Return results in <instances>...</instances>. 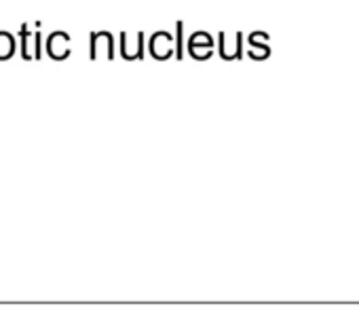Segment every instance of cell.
<instances>
[{
  "instance_id": "cell-1",
  "label": "cell",
  "mask_w": 359,
  "mask_h": 325,
  "mask_svg": "<svg viewBox=\"0 0 359 325\" xmlns=\"http://www.w3.org/2000/svg\"><path fill=\"white\" fill-rule=\"evenodd\" d=\"M100 55H106V60H114V36L110 32H91L89 39V60L95 62Z\"/></svg>"
},
{
  "instance_id": "cell-2",
  "label": "cell",
  "mask_w": 359,
  "mask_h": 325,
  "mask_svg": "<svg viewBox=\"0 0 359 325\" xmlns=\"http://www.w3.org/2000/svg\"><path fill=\"white\" fill-rule=\"evenodd\" d=\"M45 51L55 62H64L66 57H70V53H72V49H70V34L64 32V30L51 32L49 39H47V45H45Z\"/></svg>"
},
{
  "instance_id": "cell-3",
  "label": "cell",
  "mask_w": 359,
  "mask_h": 325,
  "mask_svg": "<svg viewBox=\"0 0 359 325\" xmlns=\"http://www.w3.org/2000/svg\"><path fill=\"white\" fill-rule=\"evenodd\" d=\"M148 53L158 60V62H165L173 55V36L171 32L167 30H158L150 36L148 41Z\"/></svg>"
},
{
  "instance_id": "cell-4",
  "label": "cell",
  "mask_w": 359,
  "mask_h": 325,
  "mask_svg": "<svg viewBox=\"0 0 359 325\" xmlns=\"http://www.w3.org/2000/svg\"><path fill=\"white\" fill-rule=\"evenodd\" d=\"M121 57L127 62L144 60V32H121Z\"/></svg>"
},
{
  "instance_id": "cell-5",
  "label": "cell",
  "mask_w": 359,
  "mask_h": 325,
  "mask_svg": "<svg viewBox=\"0 0 359 325\" xmlns=\"http://www.w3.org/2000/svg\"><path fill=\"white\" fill-rule=\"evenodd\" d=\"M241 47H243V34L241 32H237L233 39H229L226 32L218 34V49H220V57L224 62L241 60Z\"/></svg>"
},
{
  "instance_id": "cell-6",
  "label": "cell",
  "mask_w": 359,
  "mask_h": 325,
  "mask_svg": "<svg viewBox=\"0 0 359 325\" xmlns=\"http://www.w3.org/2000/svg\"><path fill=\"white\" fill-rule=\"evenodd\" d=\"M15 53V39L9 32H0V62L11 60Z\"/></svg>"
},
{
  "instance_id": "cell-7",
  "label": "cell",
  "mask_w": 359,
  "mask_h": 325,
  "mask_svg": "<svg viewBox=\"0 0 359 325\" xmlns=\"http://www.w3.org/2000/svg\"><path fill=\"white\" fill-rule=\"evenodd\" d=\"M173 57L177 62L184 60V24L177 22L175 24V36H173Z\"/></svg>"
},
{
  "instance_id": "cell-8",
  "label": "cell",
  "mask_w": 359,
  "mask_h": 325,
  "mask_svg": "<svg viewBox=\"0 0 359 325\" xmlns=\"http://www.w3.org/2000/svg\"><path fill=\"white\" fill-rule=\"evenodd\" d=\"M20 45H22V57L28 62V60H32V55H30V43H32V34H30V26L28 24H24L22 26V30H20Z\"/></svg>"
},
{
  "instance_id": "cell-9",
  "label": "cell",
  "mask_w": 359,
  "mask_h": 325,
  "mask_svg": "<svg viewBox=\"0 0 359 325\" xmlns=\"http://www.w3.org/2000/svg\"><path fill=\"white\" fill-rule=\"evenodd\" d=\"M189 47H212L214 49V39L208 32H195L189 39Z\"/></svg>"
},
{
  "instance_id": "cell-10",
  "label": "cell",
  "mask_w": 359,
  "mask_h": 325,
  "mask_svg": "<svg viewBox=\"0 0 359 325\" xmlns=\"http://www.w3.org/2000/svg\"><path fill=\"white\" fill-rule=\"evenodd\" d=\"M43 57V34L39 32V24H36V32L32 34V60H41Z\"/></svg>"
},
{
  "instance_id": "cell-11",
  "label": "cell",
  "mask_w": 359,
  "mask_h": 325,
  "mask_svg": "<svg viewBox=\"0 0 359 325\" xmlns=\"http://www.w3.org/2000/svg\"><path fill=\"white\" fill-rule=\"evenodd\" d=\"M189 55H191L193 60L203 62V60H210V57L214 55V49H212V47H189Z\"/></svg>"
}]
</instances>
